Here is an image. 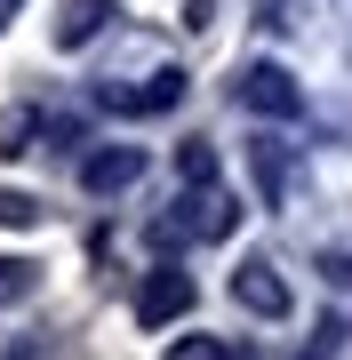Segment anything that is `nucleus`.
I'll use <instances>...</instances> for the list:
<instances>
[{"label":"nucleus","mask_w":352,"mask_h":360,"mask_svg":"<svg viewBox=\"0 0 352 360\" xmlns=\"http://www.w3.org/2000/svg\"><path fill=\"white\" fill-rule=\"evenodd\" d=\"M176 168H184V184H216V153H209V144H184Z\"/></svg>","instance_id":"9"},{"label":"nucleus","mask_w":352,"mask_h":360,"mask_svg":"<svg viewBox=\"0 0 352 360\" xmlns=\"http://www.w3.org/2000/svg\"><path fill=\"white\" fill-rule=\"evenodd\" d=\"M184 312H193V272L160 264L152 281L136 288V321H144V328H169V321H184Z\"/></svg>","instance_id":"3"},{"label":"nucleus","mask_w":352,"mask_h":360,"mask_svg":"<svg viewBox=\"0 0 352 360\" xmlns=\"http://www.w3.org/2000/svg\"><path fill=\"white\" fill-rule=\"evenodd\" d=\"M16 296H32V264H8V257H0V304H16Z\"/></svg>","instance_id":"11"},{"label":"nucleus","mask_w":352,"mask_h":360,"mask_svg":"<svg viewBox=\"0 0 352 360\" xmlns=\"http://www.w3.org/2000/svg\"><path fill=\"white\" fill-rule=\"evenodd\" d=\"M248 168H256V193H264V200L280 208V200H288V176H296L288 144H280V136H256V144H248Z\"/></svg>","instance_id":"7"},{"label":"nucleus","mask_w":352,"mask_h":360,"mask_svg":"<svg viewBox=\"0 0 352 360\" xmlns=\"http://www.w3.org/2000/svg\"><path fill=\"white\" fill-rule=\"evenodd\" d=\"M240 104L264 112V120H296V112H304V89H296L288 65H248V72H240Z\"/></svg>","instance_id":"2"},{"label":"nucleus","mask_w":352,"mask_h":360,"mask_svg":"<svg viewBox=\"0 0 352 360\" xmlns=\"http://www.w3.org/2000/svg\"><path fill=\"white\" fill-rule=\"evenodd\" d=\"M105 104H112V112H136V120L176 112V104H184V72H176V65H160L152 80H136V89H105Z\"/></svg>","instance_id":"5"},{"label":"nucleus","mask_w":352,"mask_h":360,"mask_svg":"<svg viewBox=\"0 0 352 360\" xmlns=\"http://www.w3.org/2000/svg\"><path fill=\"white\" fill-rule=\"evenodd\" d=\"M176 232H193V240H233L240 232V200L224 193V184H193V193L176 200V217H169V240Z\"/></svg>","instance_id":"1"},{"label":"nucleus","mask_w":352,"mask_h":360,"mask_svg":"<svg viewBox=\"0 0 352 360\" xmlns=\"http://www.w3.org/2000/svg\"><path fill=\"white\" fill-rule=\"evenodd\" d=\"M233 296H240L248 312H256V321H288V312H296V296H288V281H280V272L264 264V257L233 272Z\"/></svg>","instance_id":"4"},{"label":"nucleus","mask_w":352,"mask_h":360,"mask_svg":"<svg viewBox=\"0 0 352 360\" xmlns=\"http://www.w3.org/2000/svg\"><path fill=\"white\" fill-rule=\"evenodd\" d=\"M169 360H233V345H216V336H184V345H169Z\"/></svg>","instance_id":"10"},{"label":"nucleus","mask_w":352,"mask_h":360,"mask_svg":"<svg viewBox=\"0 0 352 360\" xmlns=\"http://www.w3.org/2000/svg\"><path fill=\"white\" fill-rule=\"evenodd\" d=\"M8 8H16V0H0V25H8Z\"/></svg>","instance_id":"13"},{"label":"nucleus","mask_w":352,"mask_h":360,"mask_svg":"<svg viewBox=\"0 0 352 360\" xmlns=\"http://www.w3.org/2000/svg\"><path fill=\"white\" fill-rule=\"evenodd\" d=\"M32 217H40V208H32L25 193H0V224H32Z\"/></svg>","instance_id":"12"},{"label":"nucleus","mask_w":352,"mask_h":360,"mask_svg":"<svg viewBox=\"0 0 352 360\" xmlns=\"http://www.w3.org/2000/svg\"><path fill=\"white\" fill-rule=\"evenodd\" d=\"M136 176H144V153H136V144H105V153L80 160V184H89V193H129Z\"/></svg>","instance_id":"6"},{"label":"nucleus","mask_w":352,"mask_h":360,"mask_svg":"<svg viewBox=\"0 0 352 360\" xmlns=\"http://www.w3.org/2000/svg\"><path fill=\"white\" fill-rule=\"evenodd\" d=\"M112 16V0H65V16H56V49H80V40H96Z\"/></svg>","instance_id":"8"}]
</instances>
